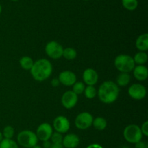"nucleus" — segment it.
<instances>
[{"label": "nucleus", "instance_id": "nucleus-10", "mask_svg": "<svg viewBox=\"0 0 148 148\" xmlns=\"http://www.w3.org/2000/svg\"><path fill=\"white\" fill-rule=\"evenodd\" d=\"M53 126L56 132L65 133L69 131L70 128V123L67 118L63 115H59L53 120Z\"/></svg>", "mask_w": 148, "mask_h": 148}, {"label": "nucleus", "instance_id": "nucleus-31", "mask_svg": "<svg viewBox=\"0 0 148 148\" xmlns=\"http://www.w3.org/2000/svg\"><path fill=\"white\" fill-rule=\"evenodd\" d=\"M52 143L49 140L43 141V148H50Z\"/></svg>", "mask_w": 148, "mask_h": 148}, {"label": "nucleus", "instance_id": "nucleus-21", "mask_svg": "<svg viewBox=\"0 0 148 148\" xmlns=\"http://www.w3.org/2000/svg\"><path fill=\"white\" fill-rule=\"evenodd\" d=\"M124 8L129 11H134L138 7V0H121Z\"/></svg>", "mask_w": 148, "mask_h": 148}, {"label": "nucleus", "instance_id": "nucleus-16", "mask_svg": "<svg viewBox=\"0 0 148 148\" xmlns=\"http://www.w3.org/2000/svg\"><path fill=\"white\" fill-rule=\"evenodd\" d=\"M136 47L140 52H145L148 49V34L144 33L139 36L136 40Z\"/></svg>", "mask_w": 148, "mask_h": 148}, {"label": "nucleus", "instance_id": "nucleus-2", "mask_svg": "<svg viewBox=\"0 0 148 148\" xmlns=\"http://www.w3.org/2000/svg\"><path fill=\"white\" fill-rule=\"evenodd\" d=\"M53 71V66L49 60L40 59L33 63L30 69V73L33 78L37 81H43L49 78Z\"/></svg>", "mask_w": 148, "mask_h": 148}, {"label": "nucleus", "instance_id": "nucleus-13", "mask_svg": "<svg viewBox=\"0 0 148 148\" xmlns=\"http://www.w3.org/2000/svg\"><path fill=\"white\" fill-rule=\"evenodd\" d=\"M82 79L88 86H94L98 81V74L92 68H87L82 74Z\"/></svg>", "mask_w": 148, "mask_h": 148}, {"label": "nucleus", "instance_id": "nucleus-14", "mask_svg": "<svg viewBox=\"0 0 148 148\" xmlns=\"http://www.w3.org/2000/svg\"><path fill=\"white\" fill-rule=\"evenodd\" d=\"M79 144V138L75 133H68L63 137L62 145L66 148H76Z\"/></svg>", "mask_w": 148, "mask_h": 148}, {"label": "nucleus", "instance_id": "nucleus-23", "mask_svg": "<svg viewBox=\"0 0 148 148\" xmlns=\"http://www.w3.org/2000/svg\"><path fill=\"white\" fill-rule=\"evenodd\" d=\"M0 148H18L17 142L12 139H5L3 138L0 142Z\"/></svg>", "mask_w": 148, "mask_h": 148}, {"label": "nucleus", "instance_id": "nucleus-1", "mask_svg": "<svg viewBox=\"0 0 148 148\" xmlns=\"http://www.w3.org/2000/svg\"><path fill=\"white\" fill-rule=\"evenodd\" d=\"M98 98L105 104H111L118 99L119 88L116 83L111 81H104L97 91Z\"/></svg>", "mask_w": 148, "mask_h": 148}, {"label": "nucleus", "instance_id": "nucleus-19", "mask_svg": "<svg viewBox=\"0 0 148 148\" xmlns=\"http://www.w3.org/2000/svg\"><path fill=\"white\" fill-rule=\"evenodd\" d=\"M92 125H93L94 128L96 129L97 130L103 131L106 128L107 121L104 118L98 117L96 118L93 119Z\"/></svg>", "mask_w": 148, "mask_h": 148}, {"label": "nucleus", "instance_id": "nucleus-17", "mask_svg": "<svg viewBox=\"0 0 148 148\" xmlns=\"http://www.w3.org/2000/svg\"><path fill=\"white\" fill-rule=\"evenodd\" d=\"M131 81V75L129 73H121L117 76L116 84L118 86L124 87L128 85Z\"/></svg>", "mask_w": 148, "mask_h": 148}, {"label": "nucleus", "instance_id": "nucleus-22", "mask_svg": "<svg viewBox=\"0 0 148 148\" xmlns=\"http://www.w3.org/2000/svg\"><path fill=\"white\" fill-rule=\"evenodd\" d=\"M77 51L72 47L64 49L63 54H62V57H64L65 59H68V60H72V59H75L77 57Z\"/></svg>", "mask_w": 148, "mask_h": 148}, {"label": "nucleus", "instance_id": "nucleus-4", "mask_svg": "<svg viewBox=\"0 0 148 148\" xmlns=\"http://www.w3.org/2000/svg\"><path fill=\"white\" fill-rule=\"evenodd\" d=\"M38 139L36 133L30 130H24L17 135L19 145L25 148H31L38 144Z\"/></svg>", "mask_w": 148, "mask_h": 148}, {"label": "nucleus", "instance_id": "nucleus-8", "mask_svg": "<svg viewBox=\"0 0 148 148\" xmlns=\"http://www.w3.org/2000/svg\"><path fill=\"white\" fill-rule=\"evenodd\" d=\"M128 94L132 99L141 100L145 97L147 90L143 85L140 84H134L130 86L128 89Z\"/></svg>", "mask_w": 148, "mask_h": 148}, {"label": "nucleus", "instance_id": "nucleus-27", "mask_svg": "<svg viewBox=\"0 0 148 148\" xmlns=\"http://www.w3.org/2000/svg\"><path fill=\"white\" fill-rule=\"evenodd\" d=\"M51 140L52 144H62V141H63L62 133L56 131L54 133L53 132L51 136Z\"/></svg>", "mask_w": 148, "mask_h": 148}, {"label": "nucleus", "instance_id": "nucleus-9", "mask_svg": "<svg viewBox=\"0 0 148 148\" xmlns=\"http://www.w3.org/2000/svg\"><path fill=\"white\" fill-rule=\"evenodd\" d=\"M52 133H53V129L52 126L48 123H43L39 125L36 130V136L38 139L40 141L49 140L51 139Z\"/></svg>", "mask_w": 148, "mask_h": 148}, {"label": "nucleus", "instance_id": "nucleus-32", "mask_svg": "<svg viewBox=\"0 0 148 148\" xmlns=\"http://www.w3.org/2000/svg\"><path fill=\"white\" fill-rule=\"evenodd\" d=\"M87 148H103L101 145L99 144H91V145H88Z\"/></svg>", "mask_w": 148, "mask_h": 148}, {"label": "nucleus", "instance_id": "nucleus-24", "mask_svg": "<svg viewBox=\"0 0 148 148\" xmlns=\"http://www.w3.org/2000/svg\"><path fill=\"white\" fill-rule=\"evenodd\" d=\"M84 92H85V95L87 98L93 99L97 94V89L94 86H88L87 87H85Z\"/></svg>", "mask_w": 148, "mask_h": 148}, {"label": "nucleus", "instance_id": "nucleus-25", "mask_svg": "<svg viewBox=\"0 0 148 148\" xmlns=\"http://www.w3.org/2000/svg\"><path fill=\"white\" fill-rule=\"evenodd\" d=\"M73 90L72 91L75 92L77 95L78 94H81L84 92V90L85 89V84L83 82H81V81H77V82H75L73 84Z\"/></svg>", "mask_w": 148, "mask_h": 148}, {"label": "nucleus", "instance_id": "nucleus-20", "mask_svg": "<svg viewBox=\"0 0 148 148\" xmlns=\"http://www.w3.org/2000/svg\"><path fill=\"white\" fill-rule=\"evenodd\" d=\"M133 59L135 64H137L138 65H144L147 62L148 56L145 52H139L134 55Z\"/></svg>", "mask_w": 148, "mask_h": 148}, {"label": "nucleus", "instance_id": "nucleus-29", "mask_svg": "<svg viewBox=\"0 0 148 148\" xmlns=\"http://www.w3.org/2000/svg\"><path fill=\"white\" fill-rule=\"evenodd\" d=\"M135 148H148V143L145 141H139L135 144Z\"/></svg>", "mask_w": 148, "mask_h": 148}, {"label": "nucleus", "instance_id": "nucleus-26", "mask_svg": "<svg viewBox=\"0 0 148 148\" xmlns=\"http://www.w3.org/2000/svg\"><path fill=\"white\" fill-rule=\"evenodd\" d=\"M1 133L5 139H12L14 134V129L12 126H7L4 128Z\"/></svg>", "mask_w": 148, "mask_h": 148}, {"label": "nucleus", "instance_id": "nucleus-6", "mask_svg": "<svg viewBox=\"0 0 148 148\" xmlns=\"http://www.w3.org/2000/svg\"><path fill=\"white\" fill-rule=\"evenodd\" d=\"M63 50L64 49L62 45L55 41H51L47 43L46 47H45L46 55L49 57L54 59H57L62 57Z\"/></svg>", "mask_w": 148, "mask_h": 148}, {"label": "nucleus", "instance_id": "nucleus-36", "mask_svg": "<svg viewBox=\"0 0 148 148\" xmlns=\"http://www.w3.org/2000/svg\"><path fill=\"white\" fill-rule=\"evenodd\" d=\"M1 11H2V7H1V4H0V14H1Z\"/></svg>", "mask_w": 148, "mask_h": 148}, {"label": "nucleus", "instance_id": "nucleus-11", "mask_svg": "<svg viewBox=\"0 0 148 148\" xmlns=\"http://www.w3.org/2000/svg\"><path fill=\"white\" fill-rule=\"evenodd\" d=\"M62 104L65 108L72 109L77 104L78 101L77 95L72 91H67L62 97Z\"/></svg>", "mask_w": 148, "mask_h": 148}, {"label": "nucleus", "instance_id": "nucleus-15", "mask_svg": "<svg viewBox=\"0 0 148 148\" xmlns=\"http://www.w3.org/2000/svg\"><path fill=\"white\" fill-rule=\"evenodd\" d=\"M134 75L137 80L140 81H145L148 77V69L144 65H137L134 67Z\"/></svg>", "mask_w": 148, "mask_h": 148}, {"label": "nucleus", "instance_id": "nucleus-12", "mask_svg": "<svg viewBox=\"0 0 148 148\" xmlns=\"http://www.w3.org/2000/svg\"><path fill=\"white\" fill-rule=\"evenodd\" d=\"M59 80L60 84L66 86H70L77 81V76L75 73L72 71H64L59 73Z\"/></svg>", "mask_w": 148, "mask_h": 148}, {"label": "nucleus", "instance_id": "nucleus-38", "mask_svg": "<svg viewBox=\"0 0 148 148\" xmlns=\"http://www.w3.org/2000/svg\"><path fill=\"white\" fill-rule=\"evenodd\" d=\"M11 1H19V0H11Z\"/></svg>", "mask_w": 148, "mask_h": 148}, {"label": "nucleus", "instance_id": "nucleus-34", "mask_svg": "<svg viewBox=\"0 0 148 148\" xmlns=\"http://www.w3.org/2000/svg\"><path fill=\"white\" fill-rule=\"evenodd\" d=\"M31 148H43V147H40V145H35V146H33V147H31Z\"/></svg>", "mask_w": 148, "mask_h": 148}, {"label": "nucleus", "instance_id": "nucleus-18", "mask_svg": "<svg viewBox=\"0 0 148 148\" xmlns=\"http://www.w3.org/2000/svg\"><path fill=\"white\" fill-rule=\"evenodd\" d=\"M34 61L30 57L24 56L20 59V65L25 71H30L33 67Z\"/></svg>", "mask_w": 148, "mask_h": 148}, {"label": "nucleus", "instance_id": "nucleus-7", "mask_svg": "<svg viewBox=\"0 0 148 148\" xmlns=\"http://www.w3.org/2000/svg\"><path fill=\"white\" fill-rule=\"evenodd\" d=\"M93 118L90 113L83 112L78 115L75 120V126L77 129L85 130L90 127L92 124Z\"/></svg>", "mask_w": 148, "mask_h": 148}, {"label": "nucleus", "instance_id": "nucleus-5", "mask_svg": "<svg viewBox=\"0 0 148 148\" xmlns=\"http://www.w3.org/2000/svg\"><path fill=\"white\" fill-rule=\"evenodd\" d=\"M124 137L128 142L136 144L139 141L142 140L143 133L140 127L135 124H130L127 126L124 130Z\"/></svg>", "mask_w": 148, "mask_h": 148}, {"label": "nucleus", "instance_id": "nucleus-37", "mask_svg": "<svg viewBox=\"0 0 148 148\" xmlns=\"http://www.w3.org/2000/svg\"><path fill=\"white\" fill-rule=\"evenodd\" d=\"M122 148H130V147H127V146H124Z\"/></svg>", "mask_w": 148, "mask_h": 148}, {"label": "nucleus", "instance_id": "nucleus-28", "mask_svg": "<svg viewBox=\"0 0 148 148\" xmlns=\"http://www.w3.org/2000/svg\"><path fill=\"white\" fill-rule=\"evenodd\" d=\"M141 131L143 133V135H145V136H148V121H145L143 123L141 128Z\"/></svg>", "mask_w": 148, "mask_h": 148}, {"label": "nucleus", "instance_id": "nucleus-33", "mask_svg": "<svg viewBox=\"0 0 148 148\" xmlns=\"http://www.w3.org/2000/svg\"><path fill=\"white\" fill-rule=\"evenodd\" d=\"M50 148H64L62 144H52Z\"/></svg>", "mask_w": 148, "mask_h": 148}, {"label": "nucleus", "instance_id": "nucleus-35", "mask_svg": "<svg viewBox=\"0 0 148 148\" xmlns=\"http://www.w3.org/2000/svg\"><path fill=\"white\" fill-rule=\"evenodd\" d=\"M3 139V135H2V133H1V131H0V142H1V140Z\"/></svg>", "mask_w": 148, "mask_h": 148}, {"label": "nucleus", "instance_id": "nucleus-3", "mask_svg": "<svg viewBox=\"0 0 148 148\" xmlns=\"http://www.w3.org/2000/svg\"><path fill=\"white\" fill-rule=\"evenodd\" d=\"M114 65L121 73H130L134 70L135 62L134 59L128 55H119L115 58Z\"/></svg>", "mask_w": 148, "mask_h": 148}, {"label": "nucleus", "instance_id": "nucleus-30", "mask_svg": "<svg viewBox=\"0 0 148 148\" xmlns=\"http://www.w3.org/2000/svg\"><path fill=\"white\" fill-rule=\"evenodd\" d=\"M51 85L53 86V87H56L60 84V82H59V78H53L51 81Z\"/></svg>", "mask_w": 148, "mask_h": 148}]
</instances>
